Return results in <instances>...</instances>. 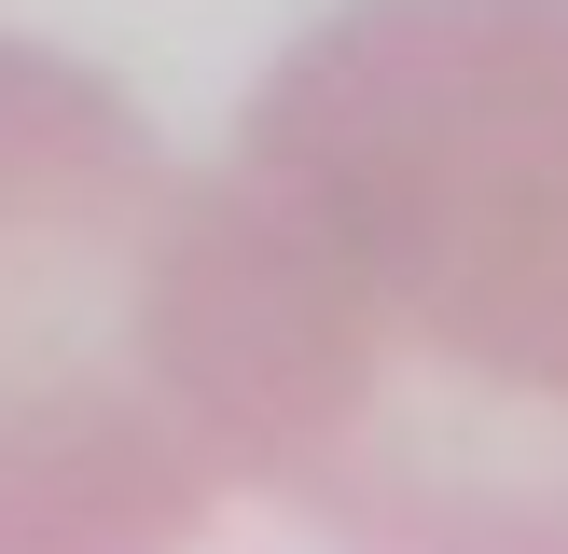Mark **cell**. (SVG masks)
Segmentation results:
<instances>
[{"label": "cell", "instance_id": "6da1fadb", "mask_svg": "<svg viewBox=\"0 0 568 554\" xmlns=\"http://www.w3.org/2000/svg\"><path fill=\"white\" fill-rule=\"evenodd\" d=\"M209 388L347 541L568 554V0H347L209 181Z\"/></svg>", "mask_w": 568, "mask_h": 554}, {"label": "cell", "instance_id": "7a4b0ae2", "mask_svg": "<svg viewBox=\"0 0 568 554\" xmlns=\"http://www.w3.org/2000/svg\"><path fill=\"white\" fill-rule=\"evenodd\" d=\"M222 485L209 181L98 70L0 42V554L181 541Z\"/></svg>", "mask_w": 568, "mask_h": 554}]
</instances>
